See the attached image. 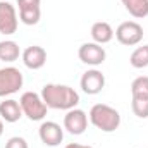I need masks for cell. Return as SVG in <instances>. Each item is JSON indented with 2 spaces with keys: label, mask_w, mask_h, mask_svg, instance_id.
Instances as JSON below:
<instances>
[{
  "label": "cell",
  "mask_w": 148,
  "mask_h": 148,
  "mask_svg": "<svg viewBox=\"0 0 148 148\" xmlns=\"http://www.w3.org/2000/svg\"><path fill=\"white\" fill-rule=\"evenodd\" d=\"M41 98L48 109L55 110H71L76 109V105L79 103V95L74 88L53 83L45 84L41 88Z\"/></svg>",
  "instance_id": "cell-1"
},
{
  "label": "cell",
  "mask_w": 148,
  "mask_h": 148,
  "mask_svg": "<svg viewBox=\"0 0 148 148\" xmlns=\"http://www.w3.org/2000/svg\"><path fill=\"white\" fill-rule=\"evenodd\" d=\"M90 121L95 127H98L103 133H112L121 124V115L115 109L105 103H97L90 110Z\"/></svg>",
  "instance_id": "cell-2"
},
{
  "label": "cell",
  "mask_w": 148,
  "mask_h": 148,
  "mask_svg": "<svg viewBox=\"0 0 148 148\" xmlns=\"http://www.w3.org/2000/svg\"><path fill=\"white\" fill-rule=\"evenodd\" d=\"M19 103H21L23 114H24L29 121H41V119L47 115V110H48V107L45 105L41 95H38L35 91H26V93H23Z\"/></svg>",
  "instance_id": "cell-3"
},
{
  "label": "cell",
  "mask_w": 148,
  "mask_h": 148,
  "mask_svg": "<svg viewBox=\"0 0 148 148\" xmlns=\"http://www.w3.org/2000/svg\"><path fill=\"white\" fill-rule=\"evenodd\" d=\"M23 88V73L16 67L0 69V97H9Z\"/></svg>",
  "instance_id": "cell-4"
},
{
  "label": "cell",
  "mask_w": 148,
  "mask_h": 148,
  "mask_svg": "<svg viewBox=\"0 0 148 148\" xmlns=\"http://www.w3.org/2000/svg\"><path fill=\"white\" fill-rule=\"evenodd\" d=\"M115 38L119 43H122L126 47L138 45L143 40V28L134 21H126V23L119 24V28L115 29Z\"/></svg>",
  "instance_id": "cell-5"
},
{
  "label": "cell",
  "mask_w": 148,
  "mask_h": 148,
  "mask_svg": "<svg viewBox=\"0 0 148 148\" xmlns=\"http://www.w3.org/2000/svg\"><path fill=\"white\" fill-rule=\"evenodd\" d=\"M81 62L88 64V66H100L105 62V48L98 43H83L79 47V52H77Z\"/></svg>",
  "instance_id": "cell-6"
},
{
  "label": "cell",
  "mask_w": 148,
  "mask_h": 148,
  "mask_svg": "<svg viewBox=\"0 0 148 148\" xmlns=\"http://www.w3.org/2000/svg\"><path fill=\"white\" fill-rule=\"evenodd\" d=\"M64 127L71 134H83L88 127V115L81 109H71L64 115Z\"/></svg>",
  "instance_id": "cell-7"
},
{
  "label": "cell",
  "mask_w": 148,
  "mask_h": 148,
  "mask_svg": "<svg viewBox=\"0 0 148 148\" xmlns=\"http://www.w3.org/2000/svg\"><path fill=\"white\" fill-rule=\"evenodd\" d=\"M38 134H40V140L41 143H45L47 147H57L62 143L64 140V131L62 127L57 124V122H52V121H47L40 126L38 129Z\"/></svg>",
  "instance_id": "cell-8"
},
{
  "label": "cell",
  "mask_w": 148,
  "mask_h": 148,
  "mask_svg": "<svg viewBox=\"0 0 148 148\" xmlns=\"http://www.w3.org/2000/svg\"><path fill=\"white\" fill-rule=\"evenodd\" d=\"M17 31V14L14 5L9 2H0V33L14 35Z\"/></svg>",
  "instance_id": "cell-9"
},
{
  "label": "cell",
  "mask_w": 148,
  "mask_h": 148,
  "mask_svg": "<svg viewBox=\"0 0 148 148\" xmlns=\"http://www.w3.org/2000/svg\"><path fill=\"white\" fill-rule=\"evenodd\" d=\"M105 86V76L97 71V69H91V71H86L81 77V88L86 95H98Z\"/></svg>",
  "instance_id": "cell-10"
},
{
  "label": "cell",
  "mask_w": 148,
  "mask_h": 148,
  "mask_svg": "<svg viewBox=\"0 0 148 148\" xmlns=\"http://www.w3.org/2000/svg\"><path fill=\"white\" fill-rule=\"evenodd\" d=\"M19 5V19L28 24L33 26L40 21V0H17Z\"/></svg>",
  "instance_id": "cell-11"
},
{
  "label": "cell",
  "mask_w": 148,
  "mask_h": 148,
  "mask_svg": "<svg viewBox=\"0 0 148 148\" xmlns=\"http://www.w3.org/2000/svg\"><path fill=\"white\" fill-rule=\"evenodd\" d=\"M23 62H24V66L28 69H33V71L41 69L45 66V62H47V52H45V48H41L38 45L28 47L23 52Z\"/></svg>",
  "instance_id": "cell-12"
},
{
  "label": "cell",
  "mask_w": 148,
  "mask_h": 148,
  "mask_svg": "<svg viewBox=\"0 0 148 148\" xmlns=\"http://www.w3.org/2000/svg\"><path fill=\"white\" fill-rule=\"evenodd\" d=\"M0 117L2 121L5 122H17L21 117H23V109H21V103L17 100H3L0 103Z\"/></svg>",
  "instance_id": "cell-13"
},
{
  "label": "cell",
  "mask_w": 148,
  "mask_h": 148,
  "mask_svg": "<svg viewBox=\"0 0 148 148\" xmlns=\"http://www.w3.org/2000/svg\"><path fill=\"white\" fill-rule=\"evenodd\" d=\"M91 38H93L95 43L105 45V43H109L112 38H114V29H112V26L109 23L98 21V23H95L91 26Z\"/></svg>",
  "instance_id": "cell-14"
},
{
  "label": "cell",
  "mask_w": 148,
  "mask_h": 148,
  "mask_svg": "<svg viewBox=\"0 0 148 148\" xmlns=\"http://www.w3.org/2000/svg\"><path fill=\"white\" fill-rule=\"evenodd\" d=\"M19 45L12 40H5V41H0V60L3 62H16L19 59Z\"/></svg>",
  "instance_id": "cell-15"
},
{
  "label": "cell",
  "mask_w": 148,
  "mask_h": 148,
  "mask_svg": "<svg viewBox=\"0 0 148 148\" xmlns=\"http://www.w3.org/2000/svg\"><path fill=\"white\" fill-rule=\"evenodd\" d=\"M121 2L133 17L143 19L148 16V0H121Z\"/></svg>",
  "instance_id": "cell-16"
},
{
  "label": "cell",
  "mask_w": 148,
  "mask_h": 148,
  "mask_svg": "<svg viewBox=\"0 0 148 148\" xmlns=\"http://www.w3.org/2000/svg\"><path fill=\"white\" fill-rule=\"evenodd\" d=\"M129 64L136 69H143L148 66V45H143V47H138L131 57H129Z\"/></svg>",
  "instance_id": "cell-17"
},
{
  "label": "cell",
  "mask_w": 148,
  "mask_h": 148,
  "mask_svg": "<svg viewBox=\"0 0 148 148\" xmlns=\"http://www.w3.org/2000/svg\"><path fill=\"white\" fill-rule=\"evenodd\" d=\"M131 93L134 98H148V76H140L133 81Z\"/></svg>",
  "instance_id": "cell-18"
},
{
  "label": "cell",
  "mask_w": 148,
  "mask_h": 148,
  "mask_svg": "<svg viewBox=\"0 0 148 148\" xmlns=\"http://www.w3.org/2000/svg\"><path fill=\"white\" fill-rule=\"evenodd\" d=\"M133 112L134 115H138L140 119H147L148 117V98H134L133 97Z\"/></svg>",
  "instance_id": "cell-19"
},
{
  "label": "cell",
  "mask_w": 148,
  "mask_h": 148,
  "mask_svg": "<svg viewBox=\"0 0 148 148\" xmlns=\"http://www.w3.org/2000/svg\"><path fill=\"white\" fill-rule=\"evenodd\" d=\"M5 148H28V141L21 136H14L5 143Z\"/></svg>",
  "instance_id": "cell-20"
},
{
  "label": "cell",
  "mask_w": 148,
  "mask_h": 148,
  "mask_svg": "<svg viewBox=\"0 0 148 148\" xmlns=\"http://www.w3.org/2000/svg\"><path fill=\"white\" fill-rule=\"evenodd\" d=\"M66 148H91V147H84V145H79V143H69Z\"/></svg>",
  "instance_id": "cell-21"
},
{
  "label": "cell",
  "mask_w": 148,
  "mask_h": 148,
  "mask_svg": "<svg viewBox=\"0 0 148 148\" xmlns=\"http://www.w3.org/2000/svg\"><path fill=\"white\" fill-rule=\"evenodd\" d=\"M2 133H3V121H2V117H0V136H2Z\"/></svg>",
  "instance_id": "cell-22"
}]
</instances>
